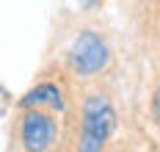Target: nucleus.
Wrapping results in <instances>:
<instances>
[{
  "instance_id": "39448f33",
  "label": "nucleus",
  "mask_w": 160,
  "mask_h": 152,
  "mask_svg": "<svg viewBox=\"0 0 160 152\" xmlns=\"http://www.w3.org/2000/svg\"><path fill=\"white\" fill-rule=\"evenodd\" d=\"M152 114H155V122H158V127H160V89L152 97Z\"/></svg>"
},
{
  "instance_id": "423d86ee",
  "label": "nucleus",
  "mask_w": 160,
  "mask_h": 152,
  "mask_svg": "<svg viewBox=\"0 0 160 152\" xmlns=\"http://www.w3.org/2000/svg\"><path fill=\"white\" fill-rule=\"evenodd\" d=\"M75 3H78L80 8H86V11H88V8H94V6L99 3V0H75Z\"/></svg>"
},
{
  "instance_id": "f03ea898",
  "label": "nucleus",
  "mask_w": 160,
  "mask_h": 152,
  "mask_svg": "<svg viewBox=\"0 0 160 152\" xmlns=\"http://www.w3.org/2000/svg\"><path fill=\"white\" fill-rule=\"evenodd\" d=\"M66 67L80 80L99 78L111 67V47H108L105 36L97 33L94 28H83L66 50Z\"/></svg>"
},
{
  "instance_id": "f257e3e1",
  "label": "nucleus",
  "mask_w": 160,
  "mask_h": 152,
  "mask_svg": "<svg viewBox=\"0 0 160 152\" xmlns=\"http://www.w3.org/2000/svg\"><path fill=\"white\" fill-rule=\"evenodd\" d=\"M116 130V108L108 100V94H88L80 105V135L78 149L80 152H99L111 141Z\"/></svg>"
},
{
  "instance_id": "7ed1b4c3",
  "label": "nucleus",
  "mask_w": 160,
  "mask_h": 152,
  "mask_svg": "<svg viewBox=\"0 0 160 152\" xmlns=\"http://www.w3.org/2000/svg\"><path fill=\"white\" fill-rule=\"evenodd\" d=\"M58 141V122L52 111L44 108H22L19 116V144L28 152L52 149Z\"/></svg>"
},
{
  "instance_id": "20e7f679",
  "label": "nucleus",
  "mask_w": 160,
  "mask_h": 152,
  "mask_svg": "<svg viewBox=\"0 0 160 152\" xmlns=\"http://www.w3.org/2000/svg\"><path fill=\"white\" fill-rule=\"evenodd\" d=\"M19 108H44L52 114H64L66 111V94L64 89L52 80H42L33 89H28L19 100Z\"/></svg>"
}]
</instances>
